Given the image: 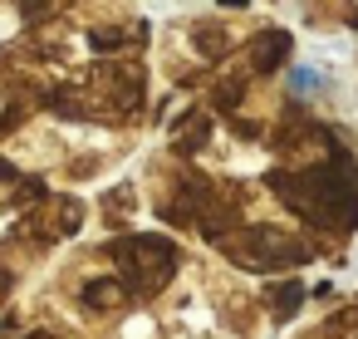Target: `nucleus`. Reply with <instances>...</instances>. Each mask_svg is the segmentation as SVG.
I'll list each match as a JSON object with an SVG mask.
<instances>
[{
	"label": "nucleus",
	"mask_w": 358,
	"mask_h": 339,
	"mask_svg": "<svg viewBox=\"0 0 358 339\" xmlns=\"http://www.w3.org/2000/svg\"><path fill=\"white\" fill-rule=\"evenodd\" d=\"M275 192L294 197V212L334 226V231H353L358 226V167L348 153H334L329 167H314L309 177H270Z\"/></svg>",
	"instance_id": "obj_1"
},
{
	"label": "nucleus",
	"mask_w": 358,
	"mask_h": 339,
	"mask_svg": "<svg viewBox=\"0 0 358 339\" xmlns=\"http://www.w3.org/2000/svg\"><path fill=\"white\" fill-rule=\"evenodd\" d=\"M275 310H280V314H294V310H299V290L289 285L285 295H275Z\"/></svg>",
	"instance_id": "obj_3"
},
{
	"label": "nucleus",
	"mask_w": 358,
	"mask_h": 339,
	"mask_svg": "<svg viewBox=\"0 0 358 339\" xmlns=\"http://www.w3.org/2000/svg\"><path fill=\"white\" fill-rule=\"evenodd\" d=\"M285 50H289V35H280V30H275V35H260V55H255V64H260V69H275V64L285 60Z\"/></svg>",
	"instance_id": "obj_2"
}]
</instances>
